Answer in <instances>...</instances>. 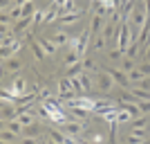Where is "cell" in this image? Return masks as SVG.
<instances>
[{"instance_id":"f35d334b","label":"cell","mask_w":150,"mask_h":144,"mask_svg":"<svg viewBox=\"0 0 150 144\" xmlns=\"http://www.w3.org/2000/svg\"><path fill=\"white\" fill-rule=\"evenodd\" d=\"M134 88H141V90H150V77H144L141 81H137V83H132Z\"/></svg>"},{"instance_id":"816d5d0a","label":"cell","mask_w":150,"mask_h":144,"mask_svg":"<svg viewBox=\"0 0 150 144\" xmlns=\"http://www.w3.org/2000/svg\"><path fill=\"white\" fill-rule=\"evenodd\" d=\"M27 2H34V0H27Z\"/></svg>"},{"instance_id":"b9f144b4","label":"cell","mask_w":150,"mask_h":144,"mask_svg":"<svg viewBox=\"0 0 150 144\" xmlns=\"http://www.w3.org/2000/svg\"><path fill=\"white\" fill-rule=\"evenodd\" d=\"M125 142H128V144H146V140H139V138H134V135H130Z\"/></svg>"},{"instance_id":"1f68e13d","label":"cell","mask_w":150,"mask_h":144,"mask_svg":"<svg viewBox=\"0 0 150 144\" xmlns=\"http://www.w3.org/2000/svg\"><path fill=\"white\" fill-rule=\"evenodd\" d=\"M130 135H134V138H139V140H148L150 138V131H148V128H132Z\"/></svg>"},{"instance_id":"60d3db41","label":"cell","mask_w":150,"mask_h":144,"mask_svg":"<svg viewBox=\"0 0 150 144\" xmlns=\"http://www.w3.org/2000/svg\"><path fill=\"white\" fill-rule=\"evenodd\" d=\"M141 72H144V77H150V61H144L141 65H137Z\"/></svg>"},{"instance_id":"8992f818","label":"cell","mask_w":150,"mask_h":144,"mask_svg":"<svg viewBox=\"0 0 150 144\" xmlns=\"http://www.w3.org/2000/svg\"><path fill=\"white\" fill-rule=\"evenodd\" d=\"M96 86H99L101 90H114L117 83H114V79L103 70V72H96Z\"/></svg>"},{"instance_id":"f1b7e54d","label":"cell","mask_w":150,"mask_h":144,"mask_svg":"<svg viewBox=\"0 0 150 144\" xmlns=\"http://www.w3.org/2000/svg\"><path fill=\"white\" fill-rule=\"evenodd\" d=\"M125 57H130V59H137V57H139V41H132V43L128 45Z\"/></svg>"},{"instance_id":"83f0119b","label":"cell","mask_w":150,"mask_h":144,"mask_svg":"<svg viewBox=\"0 0 150 144\" xmlns=\"http://www.w3.org/2000/svg\"><path fill=\"white\" fill-rule=\"evenodd\" d=\"M16 41H18V38H16V34H13V32H7V34H2V38H0L2 47H9V45H13Z\"/></svg>"},{"instance_id":"484cf974","label":"cell","mask_w":150,"mask_h":144,"mask_svg":"<svg viewBox=\"0 0 150 144\" xmlns=\"http://www.w3.org/2000/svg\"><path fill=\"white\" fill-rule=\"evenodd\" d=\"M119 65H121V70H123V72H132V70L137 68V65H134V59H130V57H123Z\"/></svg>"},{"instance_id":"74e56055","label":"cell","mask_w":150,"mask_h":144,"mask_svg":"<svg viewBox=\"0 0 150 144\" xmlns=\"http://www.w3.org/2000/svg\"><path fill=\"white\" fill-rule=\"evenodd\" d=\"M69 81H72V88H74L79 95L85 92V90H83V86H81V79H79V77H69Z\"/></svg>"},{"instance_id":"836d02e7","label":"cell","mask_w":150,"mask_h":144,"mask_svg":"<svg viewBox=\"0 0 150 144\" xmlns=\"http://www.w3.org/2000/svg\"><path fill=\"white\" fill-rule=\"evenodd\" d=\"M128 77H130V81H132V83H137V81H141V79H144V72H141L139 68H134L132 72H128Z\"/></svg>"},{"instance_id":"603a6c76","label":"cell","mask_w":150,"mask_h":144,"mask_svg":"<svg viewBox=\"0 0 150 144\" xmlns=\"http://www.w3.org/2000/svg\"><path fill=\"white\" fill-rule=\"evenodd\" d=\"M72 11H76V5H74V0H67V2L58 9V18H61V16H67V14H72Z\"/></svg>"},{"instance_id":"9c48e42d","label":"cell","mask_w":150,"mask_h":144,"mask_svg":"<svg viewBox=\"0 0 150 144\" xmlns=\"http://www.w3.org/2000/svg\"><path fill=\"white\" fill-rule=\"evenodd\" d=\"M34 108H36V106H34ZM34 108L25 110V113H20L16 119H18L23 126H34V124H36V113H34Z\"/></svg>"},{"instance_id":"d4e9b609","label":"cell","mask_w":150,"mask_h":144,"mask_svg":"<svg viewBox=\"0 0 150 144\" xmlns=\"http://www.w3.org/2000/svg\"><path fill=\"white\" fill-rule=\"evenodd\" d=\"M132 95H134V99H137V101L150 99V90H141V88H134V86H132Z\"/></svg>"},{"instance_id":"8d00e7d4","label":"cell","mask_w":150,"mask_h":144,"mask_svg":"<svg viewBox=\"0 0 150 144\" xmlns=\"http://www.w3.org/2000/svg\"><path fill=\"white\" fill-rule=\"evenodd\" d=\"M105 43H108V41L101 36V34H99V36H94V50H96V52L103 50V47H105Z\"/></svg>"},{"instance_id":"52a82bcc","label":"cell","mask_w":150,"mask_h":144,"mask_svg":"<svg viewBox=\"0 0 150 144\" xmlns=\"http://www.w3.org/2000/svg\"><path fill=\"white\" fill-rule=\"evenodd\" d=\"M16 117H18V106L2 101V122H9V119H16Z\"/></svg>"},{"instance_id":"681fc988","label":"cell","mask_w":150,"mask_h":144,"mask_svg":"<svg viewBox=\"0 0 150 144\" xmlns=\"http://www.w3.org/2000/svg\"><path fill=\"white\" fill-rule=\"evenodd\" d=\"M146 7H148V14H150V0H146Z\"/></svg>"},{"instance_id":"ee69618b","label":"cell","mask_w":150,"mask_h":144,"mask_svg":"<svg viewBox=\"0 0 150 144\" xmlns=\"http://www.w3.org/2000/svg\"><path fill=\"white\" fill-rule=\"evenodd\" d=\"M38 140H40V138H25L23 144H38Z\"/></svg>"},{"instance_id":"44dd1931","label":"cell","mask_w":150,"mask_h":144,"mask_svg":"<svg viewBox=\"0 0 150 144\" xmlns=\"http://www.w3.org/2000/svg\"><path fill=\"white\" fill-rule=\"evenodd\" d=\"M123 57H125V54L119 50V47H117V50H110V52H108V61H110V63H117V65L121 63V59H123Z\"/></svg>"},{"instance_id":"d6a6232c","label":"cell","mask_w":150,"mask_h":144,"mask_svg":"<svg viewBox=\"0 0 150 144\" xmlns=\"http://www.w3.org/2000/svg\"><path fill=\"white\" fill-rule=\"evenodd\" d=\"M34 23V18H20L18 23H16V32H23V29H27V27Z\"/></svg>"},{"instance_id":"7bdbcfd3","label":"cell","mask_w":150,"mask_h":144,"mask_svg":"<svg viewBox=\"0 0 150 144\" xmlns=\"http://www.w3.org/2000/svg\"><path fill=\"white\" fill-rule=\"evenodd\" d=\"M9 20H11V16H9L7 11H2V16H0V23H2V25H9Z\"/></svg>"},{"instance_id":"e575fe53","label":"cell","mask_w":150,"mask_h":144,"mask_svg":"<svg viewBox=\"0 0 150 144\" xmlns=\"http://www.w3.org/2000/svg\"><path fill=\"white\" fill-rule=\"evenodd\" d=\"M9 16H11V20H20V18H23V7L13 5L11 9H9Z\"/></svg>"},{"instance_id":"e0dca14e","label":"cell","mask_w":150,"mask_h":144,"mask_svg":"<svg viewBox=\"0 0 150 144\" xmlns=\"http://www.w3.org/2000/svg\"><path fill=\"white\" fill-rule=\"evenodd\" d=\"M132 128H148L150 126V115H139V117H134L130 122Z\"/></svg>"},{"instance_id":"9a60e30c","label":"cell","mask_w":150,"mask_h":144,"mask_svg":"<svg viewBox=\"0 0 150 144\" xmlns=\"http://www.w3.org/2000/svg\"><path fill=\"white\" fill-rule=\"evenodd\" d=\"M5 128H9V131L16 133V135H25V126L20 124L18 119H9V122H5Z\"/></svg>"},{"instance_id":"ac0fdd59","label":"cell","mask_w":150,"mask_h":144,"mask_svg":"<svg viewBox=\"0 0 150 144\" xmlns=\"http://www.w3.org/2000/svg\"><path fill=\"white\" fill-rule=\"evenodd\" d=\"M83 70H85V72H90V75H96V72H99V68H96V61H94L92 57H83Z\"/></svg>"},{"instance_id":"2e32d148","label":"cell","mask_w":150,"mask_h":144,"mask_svg":"<svg viewBox=\"0 0 150 144\" xmlns=\"http://www.w3.org/2000/svg\"><path fill=\"white\" fill-rule=\"evenodd\" d=\"M79 79H81V86H83V90H85V92H92V90H94V83H92L90 72H85V70H83L81 75H79Z\"/></svg>"},{"instance_id":"7c38bea8","label":"cell","mask_w":150,"mask_h":144,"mask_svg":"<svg viewBox=\"0 0 150 144\" xmlns=\"http://www.w3.org/2000/svg\"><path fill=\"white\" fill-rule=\"evenodd\" d=\"M23 47V43L20 41H16L13 45H9V47H2V52H0V57H2V61H7V59H11V57H16V52Z\"/></svg>"},{"instance_id":"ab89813d","label":"cell","mask_w":150,"mask_h":144,"mask_svg":"<svg viewBox=\"0 0 150 144\" xmlns=\"http://www.w3.org/2000/svg\"><path fill=\"white\" fill-rule=\"evenodd\" d=\"M139 113H141V115H150V99L139 101Z\"/></svg>"},{"instance_id":"ba28073f","label":"cell","mask_w":150,"mask_h":144,"mask_svg":"<svg viewBox=\"0 0 150 144\" xmlns=\"http://www.w3.org/2000/svg\"><path fill=\"white\" fill-rule=\"evenodd\" d=\"M9 90H11L13 97H20V95L27 92V81L23 79V77H16V79H13V86L9 88Z\"/></svg>"},{"instance_id":"277c9868","label":"cell","mask_w":150,"mask_h":144,"mask_svg":"<svg viewBox=\"0 0 150 144\" xmlns=\"http://www.w3.org/2000/svg\"><path fill=\"white\" fill-rule=\"evenodd\" d=\"M94 110H96L99 117H101V115L110 113V110H117V101H112V99H94Z\"/></svg>"},{"instance_id":"f907efd6","label":"cell","mask_w":150,"mask_h":144,"mask_svg":"<svg viewBox=\"0 0 150 144\" xmlns=\"http://www.w3.org/2000/svg\"><path fill=\"white\" fill-rule=\"evenodd\" d=\"M146 144H150V138H148V140H146Z\"/></svg>"},{"instance_id":"cb8c5ba5","label":"cell","mask_w":150,"mask_h":144,"mask_svg":"<svg viewBox=\"0 0 150 144\" xmlns=\"http://www.w3.org/2000/svg\"><path fill=\"white\" fill-rule=\"evenodd\" d=\"M18 138L16 133H11L9 128H2V133H0V140H2V144H13V140Z\"/></svg>"},{"instance_id":"d590c367","label":"cell","mask_w":150,"mask_h":144,"mask_svg":"<svg viewBox=\"0 0 150 144\" xmlns=\"http://www.w3.org/2000/svg\"><path fill=\"white\" fill-rule=\"evenodd\" d=\"M25 138H40L38 135V126H25Z\"/></svg>"},{"instance_id":"d6986e66","label":"cell","mask_w":150,"mask_h":144,"mask_svg":"<svg viewBox=\"0 0 150 144\" xmlns=\"http://www.w3.org/2000/svg\"><path fill=\"white\" fill-rule=\"evenodd\" d=\"M81 61H83V57H81V54H79L76 50H72L67 57H65V61H63V63H65L67 68H72V65H76V63H81Z\"/></svg>"},{"instance_id":"4fadbf2b","label":"cell","mask_w":150,"mask_h":144,"mask_svg":"<svg viewBox=\"0 0 150 144\" xmlns=\"http://www.w3.org/2000/svg\"><path fill=\"white\" fill-rule=\"evenodd\" d=\"M83 18V11H79V9H76V11H72V14H67V16H61V25H74V23H79V20Z\"/></svg>"},{"instance_id":"ffe728a7","label":"cell","mask_w":150,"mask_h":144,"mask_svg":"<svg viewBox=\"0 0 150 144\" xmlns=\"http://www.w3.org/2000/svg\"><path fill=\"white\" fill-rule=\"evenodd\" d=\"M52 41H54L58 47H61V45H67V43H69V34H67L65 29H63V32H56V34L52 36Z\"/></svg>"},{"instance_id":"3957f363","label":"cell","mask_w":150,"mask_h":144,"mask_svg":"<svg viewBox=\"0 0 150 144\" xmlns=\"http://www.w3.org/2000/svg\"><path fill=\"white\" fill-rule=\"evenodd\" d=\"M105 72L114 79V83L119 88H130L132 81H130V77H128V72H123L121 68H105Z\"/></svg>"},{"instance_id":"8fae6325","label":"cell","mask_w":150,"mask_h":144,"mask_svg":"<svg viewBox=\"0 0 150 144\" xmlns=\"http://www.w3.org/2000/svg\"><path fill=\"white\" fill-rule=\"evenodd\" d=\"M38 43L43 45V50H45V54H47V57H52V54H56V50H58V45L54 43V41H52V38H38Z\"/></svg>"},{"instance_id":"4dcf8cb0","label":"cell","mask_w":150,"mask_h":144,"mask_svg":"<svg viewBox=\"0 0 150 144\" xmlns=\"http://www.w3.org/2000/svg\"><path fill=\"white\" fill-rule=\"evenodd\" d=\"M34 14H36V5L34 2H27L23 7V18H34Z\"/></svg>"},{"instance_id":"7dc6e473","label":"cell","mask_w":150,"mask_h":144,"mask_svg":"<svg viewBox=\"0 0 150 144\" xmlns=\"http://www.w3.org/2000/svg\"><path fill=\"white\" fill-rule=\"evenodd\" d=\"M52 2H56L58 7H63V5H65V2H67V0H52Z\"/></svg>"},{"instance_id":"7402d4cb","label":"cell","mask_w":150,"mask_h":144,"mask_svg":"<svg viewBox=\"0 0 150 144\" xmlns=\"http://www.w3.org/2000/svg\"><path fill=\"white\" fill-rule=\"evenodd\" d=\"M117 122H119V124H128V122H132V113L119 108V110H117Z\"/></svg>"},{"instance_id":"5b68a950","label":"cell","mask_w":150,"mask_h":144,"mask_svg":"<svg viewBox=\"0 0 150 144\" xmlns=\"http://www.w3.org/2000/svg\"><path fill=\"white\" fill-rule=\"evenodd\" d=\"M105 23H108V16H96V14H92V23H90V34H92V38L99 36L101 32H103Z\"/></svg>"},{"instance_id":"7a4b0ae2","label":"cell","mask_w":150,"mask_h":144,"mask_svg":"<svg viewBox=\"0 0 150 144\" xmlns=\"http://www.w3.org/2000/svg\"><path fill=\"white\" fill-rule=\"evenodd\" d=\"M65 135H69V138H81L83 135V131L88 128V124H81L79 119H74V122H63L61 126H58Z\"/></svg>"},{"instance_id":"4316f807","label":"cell","mask_w":150,"mask_h":144,"mask_svg":"<svg viewBox=\"0 0 150 144\" xmlns=\"http://www.w3.org/2000/svg\"><path fill=\"white\" fill-rule=\"evenodd\" d=\"M47 135H50L54 142H58V144H63V142H65V138H67L63 131H56V128H50V131H47Z\"/></svg>"},{"instance_id":"db71d44e","label":"cell","mask_w":150,"mask_h":144,"mask_svg":"<svg viewBox=\"0 0 150 144\" xmlns=\"http://www.w3.org/2000/svg\"><path fill=\"white\" fill-rule=\"evenodd\" d=\"M92 2H94V0H92Z\"/></svg>"},{"instance_id":"5bb4252c","label":"cell","mask_w":150,"mask_h":144,"mask_svg":"<svg viewBox=\"0 0 150 144\" xmlns=\"http://www.w3.org/2000/svg\"><path fill=\"white\" fill-rule=\"evenodd\" d=\"M58 9H61V7H58L56 2H52V5L43 11L45 14V23H54V20H58Z\"/></svg>"},{"instance_id":"bcb514c9","label":"cell","mask_w":150,"mask_h":144,"mask_svg":"<svg viewBox=\"0 0 150 144\" xmlns=\"http://www.w3.org/2000/svg\"><path fill=\"white\" fill-rule=\"evenodd\" d=\"M144 57H146V59H148V61H150V41H148V43H146V50H144Z\"/></svg>"},{"instance_id":"c3c4849f","label":"cell","mask_w":150,"mask_h":144,"mask_svg":"<svg viewBox=\"0 0 150 144\" xmlns=\"http://www.w3.org/2000/svg\"><path fill=\"white\" fill-rule=\"evenodd\" d=\"M76 144H90V142H88V140H81V138H79V140H76Z\"/></svg>"},{"instance_id":"f546056e","label":"cell","mask_w":150,"mask_h":144,"mask_svg":"<svg viewBox=\"0 0 150 144\" xmlns=\"http://www.w3.org/2000/svg\"><path fill=\"white\" fill-rule=\"evenodd\" d=\"M72 115H74V119H79V122L88 119V110H85V108H79V106H72Z\"/></svg>"},{"instance_id":"f5cc1de1","label":"cell","mask_w":150,"mask_h":144,"mask_svg":"<svg viewBox=\"0 0 150 144\" xmlns=\"http://www.w3.org/2000/svg\"><path fill=\"white\" fill-rule=\"evenodd\" d=\"M90 144H94V142H90Z\"/></svg>"},{"instance_id":"30bf717a","label":"cell","mask_w":150,"mask_h":144,"mask_svg":"<svg viewBox=\"0 0 150 144\" xmlns=\"http://www.w3.org/2000/svg\"><path fill=\"white\" fill-rule=\"evenodd\" d=\"M5 70L7 72H11V75H16V72H20L23 70V61H20L18 57H11L5 61Z\"/></svg>"},{"instance_id":"6da1fadb","label":"cell","mask_w":150,"mask_h":144,"mask_svg":"<svg viewBox=\"0 0 150 144\" xmlns=\"http://www.w3.org/2000/svg\"><path fill=\"white\" fill-rule=\"evenodd\" d=\"M130 43H132L130 23H128V20H123V23H121V27H119V36H117V47L125 54V50H128V45H130Z\"/></svg>"},{"instance_id":"f6af8a7d","label":"cell","mask_w":150,"mask_h":144,"mask_svg":"<svg viewBox=\"0 0 150 144\" xmlns=\"http://www.w3.org/2000/svg\"><path fill=\"white\" fill-rule=\"evenodd\" d=\"M92 142H94V144H101V142H103V135H101V133H96V135L92 138Z\"/></svg>"}]
</instances>
